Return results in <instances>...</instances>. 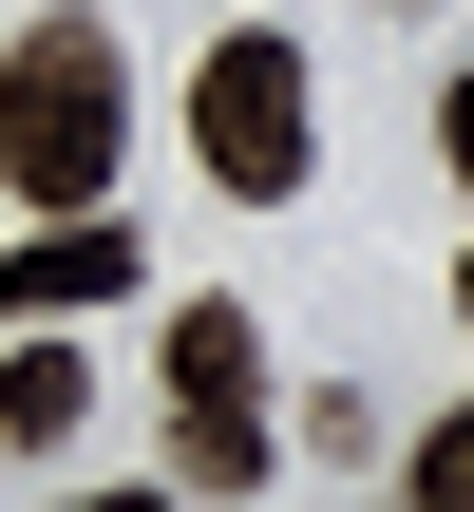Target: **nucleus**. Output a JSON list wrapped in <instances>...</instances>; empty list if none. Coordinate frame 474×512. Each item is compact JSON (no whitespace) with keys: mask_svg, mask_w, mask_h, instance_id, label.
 <instances>
[{"mask_svg":"<svg viewBox=\"0 0 474 512\" xmlns=\"http://www.w3.org/2000/svg\"><path fill=\"white\" fill-rule=\"evenodd\" d=\"M418 494H437V512H474V399L437 418V437H418Z\"/></svg>","mask_w":474,"mask_h":512,"instance_id":"7","label":"nucleus"},{"mask_svg":"<svg viewBox=\"0 0 474 512\" xmlns=\"http://www.w3.org/2000/svg\"><path fill=\"white\" fill-rule=\"evenodd\" d=\"M437 152H456V190H474V76H456V95H437Z\"/></svg>","mask_w":474,"mask_h":512,"instance_id":"8","label":"nucleus"},{"mask_svg":"<svg viewBox=\"0 0 474 512\" xmlns=\"http://www.w3.org/2000/svg\"><path fill=\"white\" fill-rule=\"evenodd\" d=\"M190 152H209V190L285 209V190H304V152H323V133H304V38H266V19H247V38H209V76H190Z\"/></svg>","mask_w":474,"mask_h":512,"instance_id":"2","label":"nucleus"},{"mask_svg":"<svg viewBox=\"0 0 474 512\" xmlns=\"http://www.w3.org/2000/svg\"><path fill=\"white\" fill-rule=\"evenodd\" d=\"M171 399H266V342H247V304H171Z\"/></svg>","mask_w":474,"mask_h":512,"instance_id":"6","label":"nucleus"},{"mask_svg":"<svg viewBox=\"0 0 474 512\" xmlns=\"http://www.w3.org/2000/svg\"><path fill=\"white\" fill-rule=\"evenodd\" d=\"M456 304H474V266H456Z\"/></svg>","mask_w":474,"mask_h":512,"instance_id":"9","label":"nucleus"},{"mask_svg":"<svg viewBox=\"0 0 474 512\" xmlns=\"http://www.w3.org/2000/svg\"><path fill=\"white\" fill-rule=\"evenodd\" d=\"M114 133H133L114 19H19V38H0V171H19L38 209H95V190H114Z\"/></svg>","mask_w":474,"mask_h":512,"instance_id":"1","label":"nucleus"},{"mask_svg":"<svg viewBox=\"0 0 474 512\" xmlns=\"http://www.w3.org/2000/svg\"><path fill=\"white\" fill-rule=\"evenodd\" d=\"M114 285H133L114 190H95V209H38V247H0V323H76V304H114Z\"/></svg>","mask_w":474,"mask_h":512,"instance_id":"3","label":"nucleus"},{"mask_svg":"<svg viewBox=\"0 0 474 512\" xmlns=\"http://www.w3.org/2000/svg\"><path fill=\"white\" fill-rule=\"evenodd\" d=\"M266 456H285L266 399H171V475H190V494H266Z\"/></svg>","mask_w":474,"mask_h":512,"instance_id":"5","label":"nucleus"},{"mask_svg":"<svg viewBox=\"0 0 474 512\" xmlns=\"http://www.w3.org/2000/svg\"><path fill=\"white\" fill-rule=\"evenodd\" d=\"M76 418H95V361H76L57 323H19V361H0V456H57Z\"/></svg>","mask_w":474,"mask_h":512,"instance_id":"4","label":"nucleus"}]
</instances>
